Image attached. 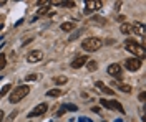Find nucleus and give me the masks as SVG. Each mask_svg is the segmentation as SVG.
<instances>
[{
  "label": "nucleus",
  "instance_id": "1",
  "mask_svg": "<svg viewBox=\"0 0 146 122\" xmlns=\"http://www.w3.org/2000/svg\"><path fill=\"white\" fill-rule=\"evenodd\" d=\"M123 46H125V50H126V51L133 53V55H135V58H138V59H143V58L146 56L145 46L138 45L135 40H126V41L123 43Z\"/></svg>",
  "mask_w": 146,
  "mask_h": 122
},
{
  "label": "nucleus",
  "instance_id": "2",
  "mask_svg": "<svg viewBox=\"0 0 146 122\" xmlns=\"http://www.w3.org/2000/svg\"><path fill=\"white\" fill-rule=\"evenodd\" d=\"M30 93V87L28 86H25V84H22V86H17L13 91H12V94H10V102L12 104H15V102H20L25 96H28Z\"/></svg>",
  "mask_w": 146,
  "mask_h": 122
},
{
  "label": "nucleus",
  "instance_id": "3",
  "mask_svg": "<svg viewBox=\"0 0 146 122\" xmlns=\"http://www.w3.org/2000/svg\"><path fill=\"white\" fill-rule=\"evenodd\" d=\"M101 45H103V41L100 40V38H87V40H83L81 41V48L85 50V51H88V53H91V51H98L100 48H101Z\"/></svg>",
  "mask_w": 146,
  "mask_h": 122
},
{
  "label": "nucleus",
  "instance_id": "4",
  "mask_svg": "<svg viewBox=\"0 0 146 122\" xmlns=\"http://www.w3.org/2000/svg\"><path fill=\"white\" fill-rule=\"evenodd\" d=\"M108 74L113 76L115 79H121L123 78V71H121V66L118 63H113V65L108 66Z\"/></svg>",
  "mask_w": 146,
  "mask_h": 122
},
{
  "label": "nucleus",
  "instance_id": "5",
  "mask_svg": "<svg viewBox=\"0 0 146 122\" xmlns=\"http://www.w3.org/2000/svg\"><path fill=\"white\" fill-rule=\"evenodd\" d=\"M125 68L129 69V71H138L139 68H141V59H138V58H129L125 61Z\"/></svg>",
  "mask_w": 146,
  "mask_h": 122
},
{
  "label": "nucleus",
  "instance_id": "6",
  "mask_svg": "<svg viewBox=\"0 0 146 122\" xmlns=\"http://www.w3.org/2000/svg\"><path fill=\"white\" fill-rule=\"evenodd\" d=\"M47 109H48L47 104H38L32 112H28V117H40V115H43V114L47 112Z\"/></svg>",
  "mask_w": 146,
  "mask_h": 122
},
{
  "label": "nucleus",
  "instance_id": "7",
  "mask_svg": "<svg viewBox=\"0 0 146 122\" xmlns=\"http://www.w3.org/2000/svg\"><path fill=\"white\" fill-rule=\"evenodd\" d=\"M88 61V56H77L71 63H70V66L73 68V69H78V68H81V66H85Z\"/></svg>",
  "mask_w": 146,
  "mask_h": 122
},
{
  "label": "nucleus",
  "instance_id": "8",
  "mask_svg": "<svg viewBox=\"0 0 146 122\" xmlns=\"http://www.w3.org/2000/svg\"><path fill=\"white\" fill-rule=\"evenodd\" d=\"M42 58H43V53H42L40 50H33V51L28 53L27 59H28V63H37V61H40Z\"/></svg>",
  "mask_w": 146,
  "mask_h": 122
},
{
  "label": "nucleus",
  "instance_id": "9",
  "mask_svg": "<svg viewBox=\"0 0 146 122\" xmlns=\"http://www.w3.org/2000/svg\"><path fill=\"white\" fill-rule=\"evenodd\" d=\"M85 5H87V12H90V10H100L103 3L100 0H87Z\"/></svg>",
  "mask_w": 146,
  "mask_h": 122
},
{
  "label": "nucleus",
  "instance_id": "10",
  "mask_svg": "<svg viewBox=\"0 0 146 122\" xmlns=\"http://www.w3.org/2000/svg\"><path fill=\"white\" fill-rule=\"evenodd\" d=\"M108 109H116L118 112H121V114H125V109H123V106L118 102V101H108Z\"/></svg>",
  "mask_w": 146,
  "mask_h": 122
},
{
  "label": "nucleus",
  "instance_id": "11",
  "mask_svg": "<svg viewBox=\"0 0 146 122\" xmlns=\"http://www.w3.org/2000/svg\"><path fill=\"white\" fill-rule=\"evenodd\" d=\"M113 86H116L118 87V91H121V93H126V94H129L131 93V86L129 84H125V83H113Z\"/></svg>",
  "mask_w": 146,
  "mask_h": 122
},
{
  "label": "nucleus",
  "instance_id": "12",
  "mask_svg": "<svg viewBox=\"0 0 146 122\" xmlns=\"http://www.w3.org/2000/svg\"><path fill=\"white\" fill-rule=\"evenodd\" d=\"M120 30H121L123 35H129V33H133V25H129V23H121Z\"/></svg>",
  "mask_w": 146,
  "mask_h": 122
},
{
  "label": "nucleus",
  "instance_id": "13",
  "mask_svg": "<svg viewBox=\"0 0 146 122\" xmlns=\"http://www.w3.org/2000/svg\"><path fill=\"white\" fill-rule=\"evenodd\" d=\"M60 28L63 30V31H71V30L75 28V23L73 22H65V23H61Z\"/></svg>",
  "mask_w": 146,
  "mask_h": 122
},
{
  "label": "nucleus",
  "instance_id": "14",
  "mask_svg": "<svg viewBox=\"0 0 146 122\" xmlns=\"http://www.w3.org/2000/svg\"><path fill=\"white\" fill-rule=\"evenodd\" d=\"M135 30H136V33H138V35H141V37L145 35V27H143V25H141L139 22H136V23L133 25V31H135Z\"/></svg>",
  "mask_w": 146,
  "mask_h": 122
},
{
  "label": "nucleus",
  "instance_id": "15",
  "mask_svg": "<svg viewBox=\"0 0 146 122\" xmlns=\"http://www.w3.org/2000/svg\"><path fill=\"white\" fill-rule=\"evenodd\" d=\"M61 94H63L61 89H50L48 93H47V96H48V97H60Z\"/></svg>",
  "mask_w": 146,
  "mask_h": 122
},
{
  "label": "nucleus",
  "instance_id": "16",
  "mask_svg": "<svg viewBox=\"0 0 146 122\" xmlns=\"http://www.w3.org/2000/svg\"><path fill=\"white\" fill-rule=\"evenodd\" d=\"M10 89H12V84H5L2 89H0V99L3 97V96H7V94L10 93Z\"/></svg>",
  "mask_w": 146,
  "mask_h": 122
},
{
  "label": "nucleus",
  "instance_id": "17",
  "mask_svg": "<svg viewBox=\"0 0 146 122\" xmlns=\"http://www.w3.org/2000/svg\"><path fill=\"white\" fill-rule=\"evenodd\" d=\"M87 66H88V69H90V71H95V69L98 68V63L95 61V59H88Z\"/></svg>",
  "mask_w": 146,
  "mask_h": 122
},
{
  "label": "nucleus",
  "instance_id": "18",
  "mask_svg": "<svg viewBox=\"0 0 146 122\" xmlns=\"http://www.w3.org/2000/svg\"><path fill=\"white\" fill-rule=\"evenodd\" d=\"M53 81H55V84L61 86V84H67V81H68V79H67L65 76H57V78H55Z\"/></svg>",
  "mask_w": 146,
  "mask_h": 122
},
{
  "label": "nucleus",
  "instance_id": "19",
  "mask_svg": "<svg viewBox=\"0 0 146 122\" xmlns=\"http://www.w3.org/2000/svg\"><path fill=\"white\" fill-rule=\"evenodd\" d=\"M7 66V56L3 53H0V69H3Z\"/></svg>",
  "mask_w": 146,
  "mask_h": 122
},
{
  "label": "nucleus",
  "instance_id": "20",
  "mask_svg": "<svg viewBox=\"0 0 146 122\" xmlns=\"http://www.w3.org/2000/svg\"><path fill=\"white\" fill-rule=\"evenodd\" d=\"M65 109L67 111H78V107L75 104H65Z\"/></svg>",
  "mask_w": 146,
  "mask_h": 122
},
{
  "label": "nucleus",
  "instance_id": "21",
  "mask_svg": "<svg viewBox=\"0 0 146 122\" xmlns=\"http://www.w3.org/2000/svg\"><path fill=\"white\" fill-rule=\"evenodd\" d=\"M65 112H67V109H65V106H61V107L58 109V112H57V117H61Z\"/></svg>",
  "mask_w": 146,
  "mask_h": 122
},
{
  "label": "nucleus",
  "instance_id": "22",
  "mask_svg": "<svg viewBox=\"0 0 146 122\" xmlns=\"http://www.w3.org/2000/svg\"><path fill=\"white\" fill-rule=\"evenodd\" d=\"M93 22H96V23H100V25H105V22H103V18H101V17H93Z\"/></svg>",
  "mask_w": 146,
  "mask_h": 122
},
{
  "label": "nucleus",
  "instance_id": "23",
  "mask_svg": "<svg viewBox=\"0 0 146 122\" xmlns=\"http://www.w3.org/2000/svg\"><path fill=\"white\" fill-rule=\"evenodd\" d=\"M101 91H103V93H106V94H115V91H113V89H110V87H106V86H105Z\"/></svg>",
  "mask_w": 146,
  "mask_h": 122
},
{
  "label": "nucleus",
  "instance_id": "24",
  "mask_svg": "<svg viewBox=\"0 0 146 122\" xmlns=\"http://www.w3.org/2000/svg\"><path fill=\"white\" fill-rule=\"evenodd\" d=\"M35 79H37V74H30L25 78V81H35Z\"/></svg>",
  "mask_w": 146,
  "mask_h": 122
},
{
  "label": "nucleus",
  "instance_id": "25",
  "mask_svg": "<svg viewBox=\"0 0 146 122\" xmlns=\"http://www.w3.org/2000/svg\"><path fill=\"white\" fill-rule=\"evenodd\" d=\"M80 33H81V31H77V33H73V35H71V37L68 38V40L71 41V40H75V38H78V37H80Z\"/></svg>",
  "mask_w": 146,
  "mask_h": 122
},
{
  "label": "nucleus",
  "instance_id": "26",
  "mask_svg": "<svg viewBox=\"0 0 146 122\" xmlns=\"http://www.w3.org/2000/svg\"><path fill=\"white\" fill-rule=\"evenodd\" d=\"M95 86H96L98 89H103V87H105V84H103L101 81H96V83H95Z\"/></svg>",
  "mask_w": 146,
  "mask_h": 122
},
{
  "label": "nucleus",
  "instance_id": "27",
  "mask_svg": "<svg viewBox=\"0 0 146 122\" xmlns=\"http://www.w3.org/2000/svg\"><path fill=\"white\" fill-rule=\"evenodd\" d=\"M139 101H141V102H145V101H146V93L139 94Z\"/></svg>",
  "mask_w": 146,
  "mask_h": 122
},
{
  "label": "nucleus",
  "instance_id": "28",
  "mask_svg": "<svg viewBox=\"0 0 146 122\" xmlns=\"http://www.w3.org/2000/svg\"><path fill=\"white\" fill-rule=\"evenodd\" d=\"M100 102H101L103 107H108V101H106V99H100Z\"/></svg>",
  "mask_w": 146,
  "mask_h": 122
},
{
  "label": "nucleus",
  "instance_id": "29",
  "mask_svg": "<svg viewBox=\"0 0 146 122\" xmlns=\"http://www.w3.org/2000/svg\"><path fill=\"white\" fill-rule=\"evenodd\" d=\"M3 119H5V112H3V111L0 109V122L3 121Z\"/></svg>",
  "mask_w": 146,
  "mask_h": 122
},
{
  "label": "nucleus",
  "instance_id": "30",
  "mask_svg": "<svg viewBox=\"0 0 146 122\" xmlns=\"http://www.w3.org/2000/svg\"><path fill=\"white\" fill-rule=\"evenodd\" d=\"M15 117H17V111H15V112H13V114H12V115H10V117H9V121H13Z\"/></svg>",
  "mask_w": 146,
  "mask_h": 122
},
{
  "label": "nucleus",
  "instance_id": "31",
  "mask_svg": "<svg viewBox=\"0 0 146 122\" xmlns=\"http://www.w3.org/2000/svg\"><path fill=\"white\" fill-rule=\"evenodd\" d=\"M91 112H100V107H98V106L96 107H91Z\"/></svg>",
  "mask_w": 146,
  "mask_h": 122
},
{
  "label": "nucleus",
  "instance_id": "32",
  "mask_svg": "<svg viewBox=\"0 0 146 122\" xmlns=\"http://www.w3.org/2000/svg\"><path fill=\"white\" fill-rule=\"evenodd\" d=\"M78 122H88V119H87V117H80V119H78Z\"/></svg>",
  "mask_w": 146,
  "mask_h": 122
},
{
  "label": "nucleus",
  "instance_id": "33",
  "mask_svg": "<svg viewBox=\"0 0 146 122\" xmlns=\"http://www.w3.org/2000/svg\"><path fill=\"white\" fill-rule=\"evenodd\" d=\"M3 28V22H2V23H0V30Z\"/></svg>",
  "mask_w": 146,
  "mask_h": 122
}]
</instances>
